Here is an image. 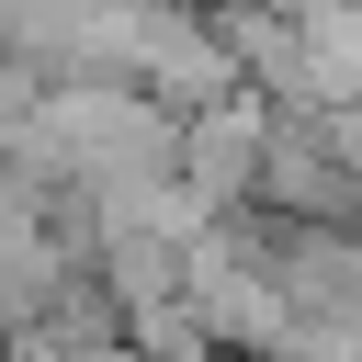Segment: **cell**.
Listing matches in <instances>:
<instances>
[{
  "instance_id": "obj_1",
  "label": "cell",
  "mask_w": 362,
  "mask_h": 362,
  "mask_svg": "<svg viewBox=\"0 0 362 362\" xmlns=\"http://www.w3.org/2000/svg\"><path fill=\"white\" fill-rule=\"evenodd\" d=\"M272 102L260 90H226V102H204V113H181V181L215 204V215H238L249 192H260V170H272Z\"/></svg>"
},
{
  "instance_id": "obj_2",
  "label": "cell",
  "mask_w": 362,
  "mask_h": 362,
  "mask_svg": "<svg viewBox=\"0 0 362 362\" xmlns=\"http://www.w3.org/2000/svg\"><path fill=\"white\" fill-rule=\"evenodd\" d=\"M260 11H283V23H317V11H328V0H260Z\"/></svg>"
}]
</instances>
